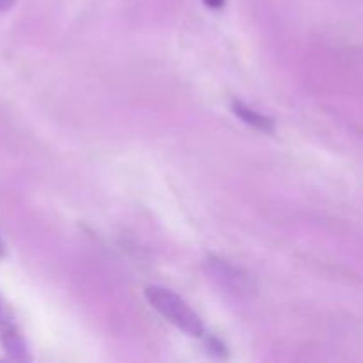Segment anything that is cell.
Masks as SVG:
<instances>
[{"instance_id": "cell-1", "label": "cell", "mask_w": 363, "mask_h": 363, "mask_svg": "<svg viewBox=\"0 0 363 363\" xmlns=\"http://www.w3.org/2000/svg\"><path fill=\"white\" fill-rule=\"evenodd\" d=\"M145 300L147 303L158 312L162 318L172 323L174 326L184 332L190 337H202L206 328L201 315L186 303L181 296H177L172 291L160 286H151L145 289Z\"/></svg>"}, {"instance_id": "cell-6", "label": "cell", "mask_w": 363, "mask_h": 363, "mask_svg": "<svg viewBox=\"0 0 363 363\" xmlns=\"http://www.w3.org/2000/svg\"><path fill=\"white\" fill-rule=\"evenodd\" d=\"M0 254H2V243H0Z\"/></svg>"}, {"instance_id": "cell-5", "label": "cell", "mask_w": 363, "mask_h": 363, "mask_svg": "<svg viewBox=\"0 0 363 363\" xmlns=\"http://www.w3.org/2000/svg\"><path fill=\"white\" fill-rule=\"evenodd\" d=\"M14 2H16V0H0V11H6V9H9V7L13 6Z\"/></svg>"}, {"instance_id": "cell-3", "label": "cell", "mask_w": 363, "mask_h": 363, "mask_svg": "<svg viewBox=\"0 0 363 363\" xmlns=\"http://www.w3.org/2000/svg\"><path fill=\"white\" fill-rule=\"evenodd\" d=\"M233 112L248 126L255 128V130L262 131V133H275V121L272 117H266L262 113L255 112L254 108L243 105L241 101H233Z\"/></svg>"}, {"instance_id": "cell-2", "label": "cell", "mask_w": 363, "mask_h": 363, "mask_svg": "<svg viewBox=\"0 0 363 363\" xmlns=\"http://www.w3.org/2000/svg\"><path fill=\"white\" fill-rule=\"evenodd\" d=\"M209 273L216 282H220L223 289L233 291L236 294L250 291V277L245 275L241 269L230 266L229 262L211 259L209 261Z\"/></svg>"}, {"instance_id": "cell-4", "label": "cell", "mask_w": 363, "mask_h": 363, "mask_svg": "<svg viewBox=\"0 0 363 363\" xmlns=\"http://www.w3.org/2000/svg\"><path fill=\"white\" fill-rule=\"evenodd\" d=\"M209 9H222L225 6V0H202Z\"/></svg>"}]
</instances>
